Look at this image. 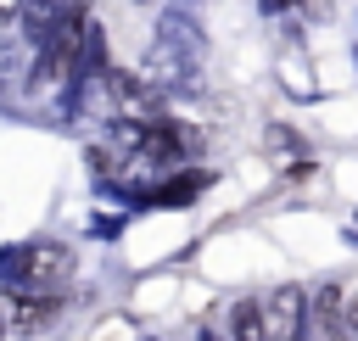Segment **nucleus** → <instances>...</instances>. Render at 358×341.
Instances as JSON below:
<instances>
[{
	"label": "nucleus",
	"instance_id": "obj_1",
	"mask_svg": "<svg viewBox=\"0 0 358 341\" xmlns=\"http://www.w3.org/2000/svg\"><path fill=\"white\" fill-rule=\"evenodd\" d=\"M84 28H90V11H84V6H67V11L50 22L45 50H39V78H50V84L73 78V67H78V56H84Z\"/></svg>",
	"mask_w": 358,
	"mask_h": 341
},
{
	"label": "nucleus",
	"instance_id": "obj_2",
	"mask_svg": "<svg viewBox=\"0 0 358 341\" xmlns=\"http://www.w3.org/2000/svg\"><path fill=\"white\" fill-rule=\"evenodd\" d=\"M263 319H268V341H302V335H308V291H302V285L268 291Z\"/></svg>",
	"mask_w": 358,
	"mask_h": 341
},
{
	"label": "nucleus",
	"instance_id": "obj_3",
	"mask_svg": "<svg viewBox=\"0 0 358 341\" xmlns=\"http://www.w3.org/2000/svg\"><path fill=\"white\" fill-rule=\"evenodd\" d=\"M28 257H34V263H28V280H34V285H62V280L73 274V257H67L62 246H34Z\"/></svg>",
	"mask_w": 358,
	"mask_h": 341
},
{
	"label": "nucleus",
	"instance_id": "obj_4",
	"mask_svg": "<svg viewBox=\"0 0 358 341\" xmlns=\"http://www.w3.org/2000/svg\"><path fill=\"white\" fill-rule=\"evenodd\" d=\"M229 335L235 341H268V319H263V302L257 296H241L229 307Z\"/></svg>",
	"mask_w": 358,
	"mask_h": 341
}]
</instances>
